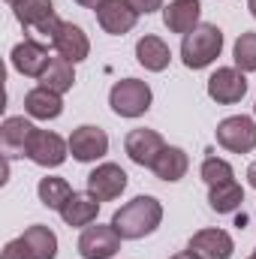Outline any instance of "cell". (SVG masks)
I'll return each mask as SVG.
<instances>
[{"mask_svg":"<svg viewBox=\"0 0 256 259\" xmlns=\"http://www.w3.org/2000/svg\"><path fill=\"white\" fill-rule=\"evenodd\" d=\"M160 223H163V205L154 196H136L112 214V226L124 241H139L145 235H154Z\"/></svg>","mask_w":256,"mask_h":259,"instance_id":"cell-1","label":"cell"},{"mask_svg":"<svg viewBox=\"0 0 256 259\" xmlns=\"http://www.w3.org/2000/svg\"><path fill=\"white\" fill-rule=\"evenodd\" d=\"M223 55V30L217 24L202 21L181 39V61L187 69H205Z\"/></svg>","mask_w":256,"mask_h":259,"instance_id":"cell-2","label":"cell"},{"mask_svg":"<svg viewBox=\"0 0 256 259\" xmlns=\"http://www.w3.org/2000/svg\"><path fill=\"white\" fill-rule=\"evenodd\" d=\"M154 103L151 84L142 78H121L109 91V106L118 118H142Z\"/></svg>","mask_w":256,"mask_h":259,"instance_id":"cell-3","label":"cell"},{"mask_svg":"<svg viewBox=\"0 0 256 259\" xmlns=\"http://www.w3.org/2000/svg\"><path fill=\"white\" fill-rule=\"evenodd\" d=\"M12 12H15V21L24 30H33V33L46 36L49 42L58 36V30L64 24L55 12L52 0H18V3H12Z\"/></svg>","mask_w":256,"mask_h":259,"instance_id":"cell-4","label":"cell"},{"mask_svg":"<svg viewBox=\"0 0 256 259\" xmlns=\"http://www.w3.org/2000/svg\"><path fill=\"white\" fill-rule=\"evenodd\" d=\"M30 163L42 166V169H58L64 166L66 157H69V142L64 136L52 133V130H33L30 142H27V154H24Z\"/></svg>","mask_w":256,"mask_h":259,"instance_id":"cell-5","label":"cell"},{"mask_svg":"<svg viewBox=\"0 0 256 259\" xmlns=\"http://www.w3.org/2000/svg\"><path fill=\"white\" fill-rule=\"evenodd\" d=\"M205 91L217 106H235L247 97V72H241L238 66H217Z\"/></svg>","mask_w":256,"mask_h":259,"instance_id":"cell-6","label":"cell"},{"mask_svg":"<svg viewBox=\"0 0 256 259\" xmlns=\"http://www.w3.org/2000/svg\"><path fill=\"white\" fill-rule=\"evenodd\" d=\"M217 145L232 154H250L256 148V121L250 115H229L217 124Z\"/></svg>","mask_w":256,"mask_h":259,"instance_id":"cell-7","label":"cell"},{"mask_svg":"<svg viewBox=\"0 0 256 259\" xmlns=\"http://www.w3.org/2000/svg\"><path fill=\"white\" fill-rule=\"evenodd\" d=\"M69 154L75 163H97L109 154V133L94 124H81L69 133Z\"/></svg>","mask_w":256,"mask_h":259,"instance_id":"cell-8","label":"cell"},{"mask_svg":"<svg viewBox=\"0 0 256 259\" xmlns=\"http://www.w3.org/2000/svg\"><path fill=\"white\" fill-rule=\"evenodd\" d=\"M121 235L118 229L109 223H91L88 229H81L78 235V253L81 259H112L118 250H121Z\"/></svg>","mask_w":256,"mask_h":259,"instance_id":"cell-9","label":"cell"},{"mask_svg":"<svg viewBox=\"0 0 256 259\" xmlns=\"http://www.w3.org/2000/svg\"><path fill=\"white\" fill-rule=\"evenodd\" d=\"M130 178L118 163H100L91 175H88V193L97 196L100 202H112L127 190Z\"/></svg>","mask_w":256,"mask_h":259,"instance_id":"cell-10","label":"cell"},{"mask_svg":"<svg viewBox=\"0 0 256 259\" xmlns=\"http://www.w3.org/2000/svg\"><path fill=\"white\" fill-rule=\"evenodd\" d=\"M163 148H166V142H163V136H160L157 130L139 127V130H130L127 139H124L127 157L136 163V166H142V169H151Z\"/></svg>","mask_w":256,"mask_h":259,"instance_id":"cell-11","label":"cell"},{"mask_svg":"<svg viewBox=\"0 0 256 259\" xmlns=\"http://www.w3.org/2000/svg\"><path fill=\"white\" fill-rule=\"evenodd\" d=\"M94 12H97V24L109 36H124V33H130L136 27V21H139V12L130 6L127 0H106Z\"/></svg>","mask_w":256,"mask_h":259,"instance_id":"cell-12","label":"cell"},{"mask_svg":"<svg viewBox=\"0 0 256 259\" xmlns=\"http://www.w3.org/2000/svg\"><path fill=\"white\" fill-rule=\"evenodd\" d=\"M9 61H12V69H15L18 75L39 78V75L46 72L49 61H52V55H49V49H46L42 42H36V39H21V42L12 49Z\"/></svg>","mask_w":256,"mask_h":259,"instance_id":"cell-13","label":"cell"},{"mask_svg":"<svg viewBox=\"0 0 256 259\" xmlns=\"http://www.w3.org/2000/svg\"><path fill=\"white\" fill-rule=\"evenodd\" d=\"M187 247L199 259H232L235 253V241L226 229H199L193 232Z\"/></svg>","mask_w":256,"mask_h":259,"instance_id":"cell-14","label":"cell"},{"mask_svg":"<svg viewBox=\"0 0 256 259\" xmlns=\"http://www.w3.org/2000/svg\"><path fill=\"white\" fill-rule=\"evenodd\" d=\"M33 130H36L33 127V118H24V115L6 118L0 124V148H3V157H24Z\"/></svg>","mask_w":256,"mask_h":259,"instance_id":"cell-15","label":"cell"},{"mask_svg":"<svg viewBox=\"0 0 256 259\" xmlns=\"http://www.w3.org/2000/svg\"><path fill=\"white\" fill-rule=\"evenodd\" d=\"M52 46H55V52L66 58L69 64H81V61H88L91 58V39H88V33L78 27V24H72V21H64L61 24V30H58V36L52 39Z\"/></svg>","mask_w":256,"mask_h":259,"instance_id":"cell-16","label":"cell"},{"mask_svg":"<svg viewBox=\"0 0 256 259\" xmlns=\"http://www.w3.org/2000/svg\"><path fill=\"white\" fill-rule=\"evenodd\" d=\"M163 24L169 33L187 36L190 30H196L202 24V3L199 0H172L163 9Z\"/></svg>","mask_w":256,"mask_h":259,"instance_id":"cell-17","label":"cell"},{"mask_svg":"<svg viewBox=\"0 0 256 259\" xmlns=\"http://www.w3.org/2000/svg\"><path fill=\"white\" fill-rule=\"evenodd\" d=\"M24 115L33 121H55L64 115V94H55L42 84L24 94Z\"/></svg>","mask_w":256,"mask_h":259,"instance_id":"cell-18","label":"cell"},{"mask_svg":"<svg viewBox=\"0 0 256 259\" xmlns=\"http://www.w3.org/2000/svg\"><path fill=\"white\" fill-rule=\"evenodd\" d=\"M100 199L97 196H91L88 190L84 193H72L66 199V205L58 211L61 214V220H64L66 226H72V229H88L91 223H97V214H100Z\"/></svg>","mask_w":256,"mask_h":259,"instance_id":"cell-19","label":"cell"},{"mask_svg":"<svg viewBox=\"0 0 256 259\" xmlns=\"http://www.w3.org/2000/svg\"><path fill=\"white\" fill-rule=\"evenodd\" d=\"M187 169H190V157H187V151L178 148V145H166V148L160 151V157L154 160V166H151V172H154L160 181H166V184L181 181V178L187 175Z\"/></svg>","mask_w":256,"mask_h":259,"instance_id":"cell-20","label":"cell"},{"mask_svg":"<svg viewBox=\"0 0 256 259\" xmlns=\"http://www.w3.org/2000/svg\"><path fill=\"white\" fill-rule=\"evenodd\" d=\"M136 61L148 72H163L169 66V61H172V49L166 46V39H160L154 33H145L136 42Z\"/></svg>","mask_w":256,"mask_h":259,"instance_id":"cell-21","label":"cell"},{"mask_svg":"<svg viewBox=\"0 0 256 259\" xmlns=\"http://www.w3.org/2000/svg\"><path fill=\"white\" fill-rule=\"evenodd\" d=\"M21 241H24L30 259H58V235L49 226H42V223L27 226Z\"/></svg>","mask_w":256,"mask_h":259,"instance_id":"cell-22","label":"cell"},{"mask_svg":"<svg viewBox=\"0 0 256 259\" xmlns=\"http://www.w3.org/2000/svg\"><path fill=\"white\" fill-rule=\"evenodd\" d=\"M39 84L49 88V91H55V94L72 91V84H75V64H69L61 55H55L49 61V66H46V72L39 75Z\"/></svg>","mask_w":256,"mask_h":259,"instance_id":"cell-23","label":"cell"},{"mask_svg":"<svg viewBox=\"0 0 256 259\" xmlns=\"http://www.w3.org/2000/svg\"><path fill=\"white\" fill-rule=\"evenodd\" d=\"M241 202H244V187L238 181H226V184L208 187V205L217 214H232V211L241 208Z\"/></svg>","mask_w":256,"mask_h":259,"instance_id":"cell-24","label":"cell"},{"mask_svg":"<svg viewBox=\"0 0 256 259\" xmlns=\"http://www.w3.org/2000/svg\"><path fill=\"white\" fill-rule=\"evenodd\" d=\"M72 193H75V190L69 187V181H66V178H58V175H46V178L36 184L39 202H42L46 208H52V211H61Z\"/></svg>","mask_w":256,"mask_h":259,"instance_id":"cell-25","label":"cell"},{"mask_svg":"<svg viewBox=\"0 0 256 259\" xmlns=\"http://www.w3.org/2000/svg\"><path fill=\"white\" fill-rule=\"evenodd\" d=\"M199 178L208 184V187H217V184H226V181H235V169L229 166V160L223 157H205L202 166H199Z\"/></svg>","mask_w":256,"mask_h":259,"instance_id":"cell-26","label":"cell"},{"mask_svg":"<svg viewBox=\"0 0 256 259\" xmlns=\"http://www.w3.org/2000/svg\"><path fill=\"white\" fill-rule=\"evenodd\" d=\"M232 61L241 72H256V33L244 30L232 46Z\"/></svg>","mask_w":256,"mask_h":259,"instance_id":"cell-27","label":"cell"},{"mask_svg":"<svg viewBox=\"0 0 256 259\" xmlns=\"http://www.w3.org/2000/svg\"><path fill=\"white\" fill-rule=\"evenodd\" d=\"M0 259H30L27 247H24V241H21V235H18V238H12V241H6V247H3Z\"/></svg>","mask_w":256,"mask_h":259,"instance_id":"cell-28","label":"cell"},{"mask_svg":"<svg viewBox=\"0 0 256 259\" xmlns=\"http://www.w3.org/2000/svg\"><path fill=\"white\" fill-rule=\"evenodd\" d=\"M127 3L139 12V15H151V12H157V9H166L163 0H127Z\"/></svg>","mask_w":256,"mask_h":259,"instance_id":"cell-29","label":"cell"},{"mask_svg":"<svg viewBox=\"0 0 256 259\" xmlns=\"http://www.w3.org/2000/svg\"><path fill=\"white\" fill-rule=\"evenodd\" d=\"M247 181H250V187L256 190V160L250 163V166H247Z\"/></svg>","mask_w":256,"mask_h":259,"instance_id":"cell-30","label":"cell"},{"mask_svg":"<svg viewBox=\"0 0 256 259\" xmlns=\"http://www.w3.org/2000/svg\"><path fill=\"white\" fill-rule=\"evenodd\" d=\"M78 6H84V9H97L100 3H106V0H75Z\"/></svg>","mask_w":256,"mask_h":259,"instance_id":"cell-31","label":"cell"},{"mask_svg":"<svg viewBox=\"0 0 256 259\" xmlns=\"http://www.w3.org/2000/svg\"><path fill=\"white\" fill-rule=\"evenodd\" d=\"M169 259H199V256H196L190 247H187V250H181V253H175V256H169Z\"/></svg>","mask_w":256,"mask_h":259,"instance_id":"cell-32","label":"cell"},{"mask_svg":"<svg viewBox=\"0 0 256 259\" xmlns=\"http://www.w3.org/2000/svg\"><path fill=\"white\" fill-rule=\"evenodd\" d=\"M247 9H250V15L256 18V0H247Z\"/></svg>","mask_w":256,"mask_h":259,"instance_id":"cell-33","label":"cell"},{"mask_svg":"<svg viewBox=\"0 0 256 259\" xmlns=\"http://www.w3.org/2000/svg\"><path fill=\"white\" fill-rule=\"evenodd\" d=\"M6 3H9V6H12V3H18V0H6Z\"/></svg>","mask_w":256,"mask_h":259,"instance_id":"cell-34","label":"cell"},{"mask_svg":"<svg viewBox=\"0 0 256 259\" xmlns=\"http://www.w3.org/2000/svg\"><path fill=\"white\" fill-rule=\"evenodd\" d=\"M247 259H256V253H253V256H247Z\"/></svg>","mask_w":256,"mask_h":259,"instance_id":"cell-35","label":"cell"},{"mask_svg":"<svg viewBox=\"0 0 256 259\" xmlns=\"http://www.w3.org/2000/svg\"><path fill=\"white\" fill-rule=\"evenodd\" d=\"M253 115H256V106H253Z\"/></svg>","mask_w":256,"mask_h":259,"instance_id":"cell-36","label":"cell"},{"mask_svg":"<svg viewBox=\"0 0 256 259\" xmlns=\"http://www.w3.org/2000/svg\"><path fill=\"white\" fill-rule=\"evenodd\" d=\"M253 253H256V250H253Z\"/></svg>","mask_w":256,"mask_h":259,"instance_id":"cell-37","label":"cell"}]
</instances>
